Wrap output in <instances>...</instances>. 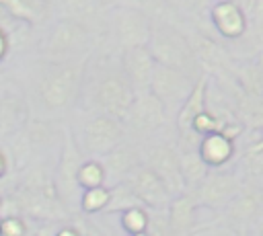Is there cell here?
<instances>
[{
	"label": "cell",
	"mask_w": 263,
	"mask_h": 236,
	"mask_svg": "<svg viewBox=\"0 0 263 236\" xmlns=\"http://www.w3.org/2000/svg\"><path fill=\"white\" fill-rule=\"evenodd\" d=\"M234 2H238V4H242L247 10H251V8H253V4H255L257 0H234Z\"/></svg>",
	"instance_id": "35"
},
{
	"label": "cell",
	"mask_w": 263,
	"mask_h": 236,
	"mask_svg": "<svg viewBox=\"0 0 263 236\" xmlns=\"http://www.w3.org/2000/svg\"><path fill=\"white\" fill-rule=\"evenodd\" d=\"M181 166H183V176H185L187 191H193L210 172V166L201 158L199 150L181 152Z\"/></svg>",
	"instance_id": "21"
},
{
	"label": "cell",
	"mask_w": 263,
	"mask_h": 236,
	"mask_svg": "<svg viewBox=\"0 0 263 236\" xmlns=\"http://www.w3.org/2000/svg\"><path fill=\"white\" fill-rule=\"evenodd\" d=\"M99 45L101 41L84 25L68 16H58L39 43V57L49 62L88 60Z\"/></svg>",
	"instance_id": "3"
},
{
	"label": "cell",
	"mask_w": 263,
	"mask_h": 236,
	"mask_svg": "<svg viewBox=\"0 0 263 236\" xmlns=\"http://www.w3.org/2000/svg\"><path fill=\"white\" fill-rule=\"evenodd\" d=\"M208 21L226 43L240 41L249 31V10L234 0H216L208 10Z\"/></svg>",
	"instance_id": "13"
},
{
	"label": "cell",
	"mask_w": 263,
	"mask_h": 236,
	"mask_svg": "<svg viewBox=\"0 0 263 236\" xmlns=\"http://www.w3.org/2000/svg\"><path fill=\"white\" fill-rule=\"evenodd\" d=\"M150 222H152V211L144 205H129L121 209V215H119V224L127 234L146 232L150 228Z\"/></svg>",
	"instance_id": "23"
},
{
	"label": "cell",
	"mask_w": 263,
	"mask_h": 236,
	"mask_svg": "<svg viewBox=\"0 0 263 236\" xmlns=\"http://www.w3.org/2000/svg\"><path fill=\"white\" fill-rule=\"evenodd\" d=\"M162 2H166L171 8H175L177 12H181L183 16H187L189 21L199 23V16H197V12H195L193 0H162Z\"/></svg>",
	"instance_id": "29"
},
{
	"label": "cell",
	"mask_w": 263,
	"mask_h": 236,
	"mask_svg": "<svg viewBox=\"0 0 263 236\" xmlns=\"http://www.w3.org/2000/svg\"><path fill=\"white\" fill-rule=\"evenodd\" d=\"M144 162L164 181V185L168 187L173 197L187 191L183 166H181V150L177 148V142L152 144L144 154Z\"/></svg>",
	"instance_id": "11"
},
{
	"label": "cell",
	"mask_w": 263,
	"mask_h": 236,
	"mask_svg": "<svg viewBox=\"0 0 263 236\" xmlns=\"http://www.w3.org/2000/svg\"><path fill=\"white\" fill-rule=\"evenodd\" d=\"M6 172H8V156H6V152L0 148V179H4Z\"/></svg>",
	"instance_id": "33"
},
{
	"label": "cell",
	"mask_w": 263,
	"mask_h": 236,
	"mask_svg": "<svg viewBox=\"0 0 263 236\" xmlns=\"http://www.w3.org/2000/svg\"><path fill=\"white\" fill-rule=\"evenodd\" d=\"M220 213L228 230L240 236H249L255 224L263 218V189L253 183H245Z\"/></svg>",
	"instance_id": "9"
},
{
	"label": "cell",
	"mask_w": 263,
	"mask_h": 236,
	"mask_svg": "<svg viewBox=\"0 0 263 236\" xmlns=\"http://www.w3.org/2000/svg\"><path fill=\"white\" fill-rule=\"evenodd\" d=\"M245 181L240 176L238 170L224 166V168H210L208 176L193 189L187 191L195 197V201L199 203V207L212 209V211H222L232 197L242 189Z\"/></svg>",
	"instance_id": "8"
},
{
	"label": "cell",
	"mask_w": 263,
	"mask_h": 236,
	"mask_svg": "<svg viewBox=\"0 0 263 236\" xmlns=\"http://www.w3.org/2000/svg\"><path fill=\"white\" fill-rule=\"evenodd\" d=\"M129 236H152V232L146 230V232H136V234H129Z\"/></svg>",
	"instance_id": "37"
},
{
	"label": "cell",
	"mask_w": 263,
	"mask_h": 236,
	"mask_svg": "<svg viewBox=\"0 0 263 236\" xmlns=\"http://www.w3.org/2000/svg\"><path fill=\"white\" fill-rule=\"evenodd\" d=\"M45 2H47V4L51 6V10H55V8H58V6H60V4L64 2V0H45Z\"/></svg>",
	"instance_id": "36"
},
{
	"label": "cell",
	"mask_w": 263,
	"mask_h": 236,
	"mask_svg": "<svg viewBox=\"0 0 263 236\" xmlns=\"http://www.w3.org/2000/svg\"><path fill=\"white\" fill-rule=\"evenodd\" d=\"M107 181V170L103 160L99 158H86L78 170V185L82 189H90V187H99L105 185Z\"/></svg>",
	"instance_id": "26"
},
{
	"label": "cell",
	"mask_w": 263,
	"mask_h": 236,
	"mask_svg": "<svg viewBox=\"0 0 263 236\" xmlns=\"http://www.w3.org/2000/svg\"><path fill=\"white\" fill-rule=\"evenodd\" d=\"M168 121L173 119L168 117L160 99L152 90H146V92H136L134 103L123 119V125H125L127 137L136 142H146L154 137L158 131H162Z\"/></svg>",
	"instance_id": "6"
},
{
	"label": "cell",
	"mask_w": 263,
	"mask_h": 236,
	"mask_svg": "<svg viewBox=\"0 0 263 236\" xmlns=\"http://www.w3.org/2000/svg\"><path fill=\"white\" fill-rule=\"evenodd\" d=\"M0 209H2V199H0Z\"/></svg>",
	"instance_id": "39"
},
{
	"label": "cell",
	"mask_w": 263,
	"mask_h": 236,
	"mask_svg": "<svg viewBox=\"0 0 263 236\" xmlns=\"http://www.w3.org/2000/svg\"><path fill=\"white\" fill-rule=\"evenodd\" d=\"M214 2H216V0H193V6H195L197 16L201 18L203 14H208V10H210V6H212Z\"/></svg>",
	"instance_id": "31"
},
{
	"label": "cell",
	"mask_w": 263,
	"mask_h": 236,
	"mask_svg": "<svg viewBox=\"0 0 263 236\" xmlns=\"http://www.w3.org/2000/svg\"><path fill=\"white\" fill-rule=\"evenodd\" d=\"M111 199H113V191L105 185H99V187L84 189L78 203L84 213H99V211H107Z\"/></svg>",
	"instance_id": "24"
},
{
	"label": "cell",
	"mask_w": 263,
	"mask_h": 236,
	"mask_svg": "<svg viewBox=\"0 0 263 236\" xmlns=\"http://www.w3.org/2000/svg\"><path fill=\"white\" fill-rule=\"evenodd\" d=\"M249 236H263V218L255 224V228L249 232Z\"/></svg>",
	"instance_id": "34"
},
{
	"label": "cell",
	"mask_w": 263,
	"mask_h": 236,
	"mask_svg": "<svg viewBox=\"0 0 263 236\" xmlns=\"http://www.w3.org/2000/svg\"><path fill=\"white\" fill-rule=\"evenodd\" d=\"M152 33V16L142 6H117L109 8V29L107 39L117 51L136 45H148Z\"/></svg>",
	"instance_id": "5"
},
{
	"label": "cell",
	"mask_w": 263,
	"mask_h": 236,
	"mask_svg": "<svg viewBox=\"0 0 263 236\" xmlns=\"http://www.w3.org/2000/svg\"><path fill=\"white\" fill-rule=\"evenodd\" d=\"M238 172L245 183H253L263 189V150H245Z\"/></svg>",
	"instance_id": "25"
},
{
	"label": "cell",
	"mask_w": 263,
	"mask_h": 236,
	"mask_svg": "<svg viewBox=\"0 0 263 236\" xmlns=\"http://www.w3.org/2000/svg\"><path fill=\"white\" fill-rule=\"evenodd\" d=\"M27 123V103L21 96L4 94L0 99V135H16Z\"/></svg>",
	"instance_id": "20"
},
{
	"label": "cell",
	"mask_w": 263,
	"mask_h": 236,
	"mask_svg": "<svg viewBox=\"0 0 263 236\" xmlns=\"http://www.w3.org/2000/svg\"><path fill=\"white\" fill-rule=\"evenodd\" d=\"M127 137L125 125L121 119L105 115V113H88L82 123L80 148L86 158H103L113 152Z\"/></svg>",
	"instance_id": "7"
},
{
	"label": "cell",
	"mask_w": 263,
	"mask_h": 236,
	"mask_svg": "<svg viewBox=\"0 0 263 236\" xmlns=\"http://www.w3.org/2000/svg\"><path fill=\"white\" fill-rule=\"evenodd\" d=\"M86 64L88 60H41V66L33 80V101L41 113L39 117L58 119L78 105V101L82 99Z\"/></svg>",
	"instance_id": "2"
},
{
	"label": "cell",
	"mask_w": 263,
	"mask_h": 236,
	"mask_svg": "<svg viewBox=\"0 0 263 236\" xmlns=\"http://www.w3.org/2000/svg\"><path fill=\"white\" fill-rule=\"evenodd\" d=\"M208 84H210V76L208 74H203L195 82L191 94L187 96V101L183 103V107L179 109V113L175 117V135L193 131V127H191L193 125V119L201 111L208 109Z\"/></svg>",
	"instance_id": "19"
},
{
	"label": "cell",
	"mask_w": 263,
	"mask_h": 236,
	"mask_svg": "<svg viewBox=\"0 0 263 236\" xmlns=\"http://www.w3.org/2000/svg\"><path fill=\"white\" fill-rule=\"evenodd\" d=\"M240 41L251 47L253 55L263 51V0H257L249 10V31Z\"/></svg>",
	"instance_id": "22"
},
{
	"label": "cell",
	"mask_w": 263,
	"mask_h": 236,
	"mask_svg": "<svg viewBox=\"0 0 263 236\" xmlns=\"http://www.w3.org/2000/svg\"><path fill=\"white\" fill-rule=\"evenodd\" d=\"M121 51L109 43H101L88 57L82 86V103L88 113H105L125 119L136 90L121 68Z\"/></svg>",
	"instance_id": "1"
},
{
	"label": "cell",
	"mask_w": 263,
	"mask_h": 236,
	"mask_svg": "<svg viewBox=\"0 0 263 236\" xmlns=\"http://www.w3.org/2000/svg\"><path fill=\"white\" fill-rule=\"evenodd\" d=\"M148 47L154 53L158 64L179 68L191 74L193 78H201L205 74L195 55V49L191 45V39L185 27H179L166 21H152Z\"/></svg>",
	"instance_id": "4"
},
{
	"label": "cell",
	"mask_w": 263,
	"mask_h": 236,
	"mask_svg": "<svg viewBox=\"0 0 263 236\" xmlns=\"http://www.w3.org/2000/svg\"><path fill=\"white\" fill-rule=\"evenodd\" d=\"M84 160H86V156H84L74 131L66 127V133L62 135V154H60V162H58L55 179H53L55 189L64 201H70L74 197V191L80 187L78 185V170H80Z\"/></svg>",
	"instance_id": "14"
},
{
	"label": "cell",
	"mask_w": 263,
	"mask_h": 236,
	"mask_svg": "<svg viewBox=\"0 0 263 236\" xmlns=\"http://www.w3.org/2000/svg\"><path fill=\"white\" fill-rule=\"evenodd\" d=\"M257 60H259V64H261V68H263V51H261V53H257Z\"/></svg>",
	"instance_id": "38"
},
{
	"label": "cell",
	"mask_w": 263,
	"mask_h": 236,
	"mask_svg": "<svg viewBox=\"0 0 263 236\" xmlns=\"http://www.w3.org/2000/svg\"><path fill=\"white\" fill-rule=\"evenodd\" d=\"M197 80L199 78H193L191 74H187V72H183L179 68L156 64L150 90L160 99V103L164 105V109H166L168 117L173 119V123H175V117H177L179 109L183 107V103L191 94V90H193Z\"/></svg>",
	"instance_id": "10"
},
{
	"label": "cell",
	"mask_w": 263,
	"mask_h": 236,
	"mask_svg": "<svg viewBox=\"0 0 263 236\" xmlns=\"http://www.w3.org/2000/svg\"><path fill=\"white\" fill-rule=\"evenodd\" d=\"M0 236H27V224L14 213L4 215L0 218Z\"/></svg>",
	"instance_id": "27"
},
{
	"label": "cell",
	"mask_w": 263,
	"mask_h": 236,
	"mask_svg": "<svg viewBox=\"0 0 263 236\" xmlns=\"http://www.w3.org/2000/svg\"><path fill=\"white\" fill-rule=\"evenodd\" d=\"M197 209L199 203L191 193H181L173 197L166 209V224L171 236H191L197 228Z\"/></svg>",
	"instance_id": "17"
},
{
	"label": "cell",
	"mask_w": 263,
	"mask_h": 236,
	"mask_svg": "<svg viewBox=\"0 0 263 236\" xmlns=\"http://www.w3.org/2000/svg\"><path fill=\"white\" fill-rule=\"evenodd\" d=\"M236 140L226 135L224 131H214L201 137L199 154L210 168H224L236 158Z\"/></svg>",
	"instance_id": "18"
},
{
	"label": "cell",
	"mask_w": 263,
	"mask_h": 236,
	"mask_svg": "<svg viewBox=\"0 0 263 236\" xmlns=\"http://www.w3.org/2000/svg\"><path fill=\"white\" fill-rule=\"evenodd\" d=\"M140 142L125 137L113 152L103 156V164L107 170V179H113L115 183H123L138 166L144 164V154L140 152Z\"/></svg>",
	"instance_id": "16"
},
{
	"label": "cell",
	"mask_w": 263,
	"mask_h": 236,
	"mask_svg": "<svg viewBox=\"0 0 263 236\" xmlns=\"http://www.w3.org/2000/svg\"><path fill=\"white\" fill-rule=\"evenodd\" d=\"M105 8H117V6H142V0H99Z\"/></svg>",
	"instance_id": "30"
},
{
	"label": "cell",
	"mask_w": 263,
	"mask_h": 236,
	"mask_svg": "<svg viewBox=\"0 0 263 236\" xmlns=\"http://www.w3.org/2000/svg\"><path fill=\"white\" fill-rule=\"evenodd\" d=\"M123 183L129 187L132 195L150 211H166L173 201V193L168 191L164 181L146 162L138 166Z\"/></svg>",
	"instance_id": "12"
},
{
	"label": "cell",
	"mask_w": 263,
	"mask_h": 236,
	"mask_svg": "<svg viewBox=\"0 0 263 236\" xmlns=\"http://www.w3.org/2000/svg\"><path fill=\"white\" fill-rule=\"evenodd\" d=\"M53 236H82V230L76 228V226H64V228H60Z\"/></svg>",
	"instance_id": "32"
},
{
	"label": "cell",
	"mask_w": 263,
	"mask_h": 236,
	"mask_svg": "<svg viewBox=\"0 0 263 236\" xmlns=\"http://www.w3.org/2000/svg\"><path fill=\"white\" fill-rule=\"evenodd\" d=\"M121 57V68L125 72V76L129 78L132 86L136 92H146L150 90L152 78H154V70H156V57L150 51L148 45H136V47H127L119 53Z\"/></svg>",
	"instance_id": "15"
},
{
	"label": "cell",
	"mask_w": 263,
	"mask_h": 236,
	"mask_svg": "<svg viewBox=\"0 0 263 236\" xmlns=\"http://www.w3.org/2000/svg\"><path fill=\"white\" fill-rule=\"evenodd\" d=\"M14 21V16L6 18L4 23H0V64L6 60V55L10 53V47H12V35L8 31V25Z\"/></svg>",
	"instance_id": "28"
}]
</instances>
